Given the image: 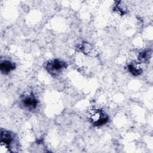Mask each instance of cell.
Here are the masks:
<instances>
[{"instance_id": "cell-1", "label": "cell", "mask_w": 153, "mask_h": 153, "mask_svg": "<svg viewBox=\"0 0 153 153\" xmlns=\"http://www.w3.org/2000/svg\"><path fill=\"white\" fill-rule=\"evenodd\" d=\"M14 145H18L17 138L15 133L5 129L1 130V145L0 152H12V146Z\"/></svg>"}, {"instance_id": "cell-2", "label": "cell", "mask_w": 153, "mask_h": 153, "mask_svg": "<svg viewBox=\"0 0 153 153\" xmlns=\"http://www.w3.org/2000/svg\"><path fill=\"white\" fill-rule=\"evenodd\" d=\"M88 118L90 123L95 127L101 126L108 123V115L102 109H91L88 113Z\"/></svg>"}, {"instance_id": "cell-3", "label": "cell", "mask_w": 153, "mask_h": 153, "mask_svg": "<svg viewBox=\"0 0 153 153\" xmlns=\"http://www.w3.org/2000/svg\"><path fill=\"white\" fill-rule=\"evenodd\" d=\"M68 66V64L63 60L54 59L48 60L45 66L48 74L53 76H58Z\"/></svg>"}, {"instance_id": "cell-4", "label": "cell", "mask_w": 153, "mask_h": 153, "mask_svg": "<svg viewBox=\"0 0 153 153\" xmlns=\"http://www.w3.org/2000/svg\"><path fill=\"white\" fill-rule=\"evenodd\" d=\"M21 105L23 108L29 111L35 110L38 105V100L32 93L26 94L20 97Z\"/></svg>"}, {"instance_id": "cell-5", "label": "cell", "mask_w": 153, "mask_h": 153, "mask_svg": "<svg viewBox=\"0 0 153 153\" xmlns=\"http://www.w3.org/2000/svg\"><path fill=\"white\" fill-rule=\"evenodd\" d=\"M16 68V64L8 60H2L0 63V71L4 75L8 74Z\"/></svg>"}, {"instance_id": "cell-6", "label": "cell", "mask_w": 153, "mask_h": 153, "mask_svg": "<svg viewBox=\"0 0 153 153\" xmlns=\"http://www.w3.org/2000/svg\"><path fill=\"white\" fill-rule=\"evenodd\" d=\"M127 69L128 72L133 76H137L142 74V69L140 65V63L137 62H131L127 65Z\"/></svg>"}, {"instance_id": "cell-7", "label": "cell", "mask_w": 153, "mask_h": 153, "mask_svg": "<svg viewBox=\"0 0 153 153\" xmlns=\"http://www.w3.org/2000/svg\"><path fill=\"white\" fill-rule=\"evenodd\" d=\"M152 55V51L151 50H146L139 53L138 55V62L140 63H148Z\"/></svg>"}, {"instance_id": "cell-8", "label": "cell", "mask_w": 153, "mask_h": 153, "mask_svg": "<svg viewBox=\"0 0 153 153\" xmlns=\"http://www.w3.org/2000/svg\"><path fill=\"white\" fill-rule=\"evenodd\" d=\"M118 4H115L114 5V11L118 12L119 14H121V15H123L124 14H126L127 12H126V8L125 7H123L122 5V4H121V2L120 1H118L117 2Z\"/></svg>"}]
</instances>
